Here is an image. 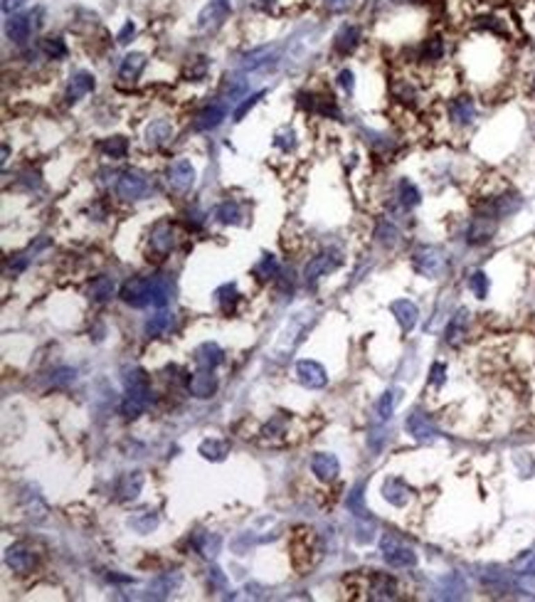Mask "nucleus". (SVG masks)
I'll list each match as a JSON object with an SVG mask.
<instances>
[{
  "mask_svg": "<svg viewBox=\"0 0 535 602\" xmlns=\"http://www.w3.org/2000/svg\"><path fill=\"white\" fill-rule=\"evenodd\" d=\"M126 395L121 400V415L124 418H138L151 402V380L143 368H131L124 373Z\"/></svg>",
  "mask_w": 535,
  "mask_h": 602,
  "instance_id": "obj_1",
  "label": "nucleus"
},
{
  "mask_svg": "<svg viewBox=\"0 0 535 602\" xmlns=\"http://www.w3.org/2000/svg\"><path fill=\"white\" fill-rule=\"evenodd\" d=\"M412 267H415L417 274L429 279H437L444 274L447 269V255H444L439 247H432V244H424L420 250H415L412 255Z\"/></svg>",
  "mask_w": 535,
  "mask_h": 602,
  "instance_id": "obj_2",
  "label": "nucleus"
},
{
  "mask_svg": "<svg viewBox=\"0 0 535 602\" xmlns=\"http://www.w3.org/2000/svg\"><path fill=\"white\" fill-rule=\"evenodd\" d=\"M380 550H383V558L388 565H392V568H415L417 565V553L410 548V546H405V543L400 541V538L395 536H383V541H380Z\"/></svg>",
  "mask_w": 535,
  "mask_h": 602,
  "instance_id": "obj_3",
  "label": "nucleus"
},
{
  "mask_svg": "<svg viewBox=\"0 0 535 602\" xmlns=\"http://www.w3.org/2000/svg\"><path fill=\"white\" fill-rule=\"evenodd\" d=\"M121 301L134 309H143V306L153 304V277H134L121 287L119 292Z\"/></svg>",
  "mask_w": 535,
  "mask_h": 602,
  "instance_id": "obj_4",
  "label": "nucleus"
},
{
  "mask_svg": "<svg viewBox=\"0 0 535 602\" xmlns=\"http://www.w3.org/2000/svg\"><path fill=\"white\" fill-rule=\"evenodd\" d=\"M151 183H148L146 173H141V171H124L116 180V196L121 200H141V198L146 196Z\"/></svg>",
  "mask_w": 535,
  "mask_h": 602,
  "instance_id": "obj_5",
  "label": "nucleus"
},
{
  "mask_svg": "<svg viewBox=\"0 0 535 602\" xmlns=\"http://www.w3.org/2000/svg\"><path fill=\"white\" fill-rule=\"evenodd\" d=\"M341 255L338 252H324V255L314 257V260L308 262L306 269H303V279H306V284L311 289L319 284L321 277H326V274H330L333 269H338L341 267Z\"/></svg>",
  "mask_w": 535,
  "mask_h": 602,
  "instance_id": "obj_6",
  "label": "nucleus"
},
{
  "mask_svg": "<svg viewBox=\"0 0 535 602\" xmlns=\"http://www.w3.org/2000/svg\"><path fill=\"white\" fill-rule=\"evenodd\" d=\"M496 220L498 217L493 212H484V215H476L471 220L469 230H466V242L469 244H486L488 239L496 232Z\"/></svg>",
  "mask_w": 535,
  "mask_h": 602,
  "instance_id": "obj_7",
  "label": "nucleus"
},
{
  "mask_svg": "<svg viewBox=\"0 0 535 602\" xmlns=\"http://www.w3.org/2000/svg\"><path fill=\"white\" fill-rule=\"evenodd\" d=\"M296 375L301 380V386L308 388V390H319L328 383V375H326V368L316 361H298L296 363Z\"/></svg>",
  "mask_w": 535,
  "mask_h": 602,
  "instance_id": "obj_8",
  "label": "nucleus"
},
{
  "mask_svg": "<svg viewBox=\"0 0 535 602\" xmlns=\"http://www.w3.org/2000/svg\"><path fill=\"white\" fill-rule=\"evenodd\" d=\"M168 183H170V188L178 190V193H185V190L193 188V183H195L193 163L185 161V158H178V161L168 168Z\"/></svg>",
  "mask_w": 535,
  "mask_h": 602,
  "instance_id": "obj_9",
  "label": "nucleus"
},
{
  "mask_svg": "<svg viewBox=\"0 0 535 602\" xmlns=\"http://www.w3.org/2000/svg\"><path fill=\"white\" fill-rule=\"evenodd\" d=\"M217 388H220V383H217V375H212V370H198V373H193L188 378L190 395L200 397V400L212 397L217 393Z\"/></svg>",
  "mask_w": 535,
  "mask_h": 602,
  "instance_id": "obj_10",
  "label": "nucleus"
},
{
  "mask_svg": "<svg viewBox=\"0 0 535 602\" xmlns=\"http://www.w3.org/2000/svg\"><path fill=\"white\" fill-rule=\"evenodd\" d=\"M148 247H151V252L158 257L170 255V250L175 247V232H173V228H170V223H158L156 228L151 230Z\"/></svg>",
  "mask_w": 535,
  "mask_h": 602,
  "instance_id": "obj_11",
  "label": "nucleus"
},
{
  "mask_svg": "<svg viewBox=\"0 0 535 602\" xmlns=\"http://www.w3.org/2000/svg\"><path fill=\"white\" fill-rule=\"evenodd\" d=\"M311 472H314L321 482H333V479L341 474V461H338L335 454H330V452H316L314 459H311Z\"/></svg>",
  "mask_w": 535,
  "mask_h": 602,
  "instance_id": "obj_12",
  "label": "nucleus"
},
{
  "mask_svg": "<svg viewBox=\"0 0 535 602\" xmlns=\"http://www.w3.org/2000/svg\"><path fill=\"white\" fill-rule=\"evenodd\" d=\"M368 592H370L368 597H373V600H392V597H397V580L392 576H388V573L373 570L370 573Z\"/></svg>",
  "mask_w": 535,
  "mask_h": 602,
  "instance_id": "obj_13",
  "label": "nucleus"
},
{
  "mask_svg": "<svg viewBox=\"0 0 535 602\" xmlns=\"http://www.w3.org/2000/svg\"><path fill=\"white\" fill-rule=\"evenodd\" d=\"M225 358V353L217 343L212 341H205L193 351V363L198 365V370H215L217 365L222 363Z\"/></svg>",
  "mask_w": 535,
  "mask_h": 602,
  "instance_id": "obj_14",
  "label": "nucleus"
},
{
  "mask_svg": "<svg viewBox=\"0 0 535 602\" xmlns=\"http://www.w3.org/2000/svg\"><path fill=\"white\" fill-rule=\"evenodd\" d=\"M6 565L13 573H27L35 565V553L27 548L25 543H15L6 550Z\"/></svg>",
  "mask_w": 535,
  "mask_h": 602,
  "instance_id": "obj_15",
  "label": "nucleus"
},
{
  "mask_svg": "<svg viewBox=\"0 0 535 602\" xmlns=\"http://www.w3.org/2000/svg\"><path fill=\"white\" fill-rule=\"evenodd\" d=\"M390 311H392V316H395V321L400 324V328L405 333H410L417 326V321H420V309L412 304L410 299H397V301H392V304H390Z\"/></svg>",
  "mask_w": 535,
  "mask_h": 602,
  "instance_id": "obj_16",
  "label": "nucleus"
},
{
  "mask_svg": "<svg viewBox=\"0 0 535 602\" xmlns=\"http://www.w3.org/2000/svg\"><path fill=\"white\" fill-rule=\"evenodd\" d=\"M405 427L417 442H434L439 434L437 427L432 425V420H427V415H422V413H412L410 418H407Z\"/></svg>",
  "mask_w": 535,
  "mask_h": 602,
  "instance_id": "obj_17",
  "label": "nucleus"
},
{
  "mask_svg": "<svg viewBox=\"0 0 535 602\" xmlns=\"http://www.w3.org/2000/svg\"><path fill=\"white\" fill-rule=\"evenodd\" d=\"M227 116V109H225V104H207L205 109H202L200 114L195 116L193 126L195 131H212L217 129V126L222 124V119Z\"/></svg>",
  "mask_w": 535,
  "mask_h": 602,
  "instance_id": "obj_18",
  "label": "nucleus"
},
{
  "mask_svg": "<svg viewBox=\"0 0 535 602\" xmlns=\"http://www.w3.org/2000/svg\"><path fill=\"white\" fill-rule=\"evenodd\" d=\"M449 119L459 126H469L476 119V104L471 97H456L449 102Z\"/></svg>",
  "mask_w": 535,
  "mask_h": 602,
  "instance_id": "obj_19",
  "label": "nucleus"
},
{
  "mask_svg": "<svg viewBox=\"0 0 535 602\" xmlns=\"http://www.w3.org/2000/svg\"><path fill=\"white\" fill-rule=\"evenodd\" d=\"M383 496L388 504L402 509V506H407V501H410V486H407L402 479L390 477V479H385V484H383Z\"/></svg>",
  "mask_w": 535,
  "mask_h": 602,
  "instance_id": "obj_20",
  "label": "nucleus"
},
{
  "mask_svg": "<svg viewBox=\"0 0 535 602\" xmlns=\"http://www.w3.org/2000/svg\"><path fill=\"white\" fill-rule=\"evenodd\" d=\"M94 87H97L94 74H89V72H77V74L70 79V87H67V102H70V104L79 102L81 97L92 94Z\"/></svg>",
  "mask_w": 535,
  "mask_h": 602,
  "instance_id": "obj_21",
  "label": "nucleus"
},
{
  "mask_svg": "<svg viewBox=\"0 0 535 602\" xmlns=\"http://www.w3.org/2000/svg\"><path fill=\"white\" fill-rule=\"evenodd\" d=\"M466 331H469V309H459L452 316V321H449L444 338H447L449 346H459L466 338Z\"/></svg>",
  "mask_w": 535,
  "mask_h": 602,
  "instance_id": "obj_22",
  "label": "nucleus"
},
{
  "mask_svg": "<svg viewBox=\"0 0 535 602\" xmlns=\"http://www.w3.org/2000/svg\"><path fill=\"white\" fill-rule=\"evenodd\" d=\"M276 65V49L274 47H259V49H252L249 54H244L242 60V67L249 72L255 70H266V67H274Z\"/></svg>",
  "mask_w": 535,
  "mask_h": 602,
  "instance_id": "obj_23",
  "label": "nucleus"
},
{
  "mask_svg": "<svg viewBox=\"0 0 535 602\" xmlns=\"http://www.w3.org/2000/svg\"><path fill=\"white\" fill-rule=\"evenodd\" d=\"M360 42V27L358 25H343L333 40V47L338 54H351Z\"/></svg>",
  "mask_w": 535,
  "mask_h": 602,
  "instance_id": "obj_24",
  "label": "nucleus"
},
{
  "mask_svg": "<svg viewBox=\"0 0 535 602\" xmlns=\"http://www.w3.org/2000/svg\"><path fill=\"white\" fill-rule=\"evenodd\" d=\"M141 489H143V474L141 472H131V474H124L119 479V486H116V494H119L121 501H131L141 494Z\"/></svg>",
  "mask_w": 535,
  "mask_h": 602,
  "instance_id": "obj_25",
  "label": "nucleus"
},
{
  "mask_svg": "<svg viewBox=\"0 0 535 602\" xmlns=\"http://www.w3.org/2000/svg\"><path fill=\"white\" fill-rule=\"evenodd\" d=\"M116 294V282L111 277H97L89 284V299L97 301V304H106L111 301V296Z\"/></svg>",
  "mask_w": 535,
  "mask_h": 602,
  "instance_id": "obj_26",
  "label": "nucleus"
},
{
  "mask_svg": "<svg viewBox=\"0 0 535 602\" xmlns=\"http://www.w3.org/2000/svg\"><path fill=\"white\" fill-rule=\"evenodd\" d=\"M143 67H146V54L131 52V54H126L124 62H121L119 77H121L124 81H136V79H138L141 72H143Z\"/></svg>",
  "mask_w": 535,
  "mask_h": 602,
  "instance_id": "obj_27",
  "label": "nucleus"
},
{
  "mask_svg": "<svg viewBox=\"0 0 535 602\" xmlns=\"http://www.w3.org/2000/svg\"><path fill=\"white\" fill-rule=\"evenodd\" d=\"M173 138V126H170V121L166 119H156L148 124L146 129V141L151 143V146H163V143H168Z\"/></svg>",
  "mask_w": 535,
  "mask_h": 602,
  "instance_id": "obj_28",
  "label": "nucleus"
},
{
  "mask_svg": "<svg viewBox=\"0 0 535 602\" xmlns=\"http://www.w3.org/2000/svg\"><path fill=\"white\" fill-rule=\"evenodd\" d=\"M129 528L136 533H141V536H146V533L156 531L158 526V514H153V511H136L134 516H129Z\"/></svg>",
  "mask_w": 535,
  "mask_h": 602,
  "instance_id": "obj_29",
  "label": "nucleus"
},
{
  "mask_svg": "<svg viewBox=\"0 0 535 602\" xmlns=\"http://www.w3.org/2000/svg\"><path fill=\"white\" fill-rule=\"evenodd\" d=\"M193 546L200 550L205 558H215L222 548V538L217 536V533H198V536L193 538Z\"/></svg>",
  "mask_w": 535,
  "mask_h": 602,
  "instance_id": "obj_30",
  "label": "nucleus"
},
{
  "mask_svg": "<svg viewBox=\"0 0 535 602\" xmlns=\"http://www.w3.org/2000/svg\"><path fill=\"white\" fill-rule=\"evenodd\" d=\"M173 324H175V316L168 314V311H161V314H156L146 324V333H148V336H153V338L168 336V333H170V328H173Z\"/></svg>",
  "mask_w": 535,
  "mask_h": 602,
  "instance_id": "obj_31",
  "label": "nucleus"
},
{
  "mask_svg": "<svg viewBox=\"0 0 535 602\" xmlns=\"http://www.w3.org/2000/svg\"><path fill=\"white\" fill-rule=\"evenodd\" d=\"M8 38L13 40V42L22 45L27 38H30V30H33V22H30V17H22V15H15L13 20H8Z\"/></svg>",
  "mask_w": 535,
  "mask_h": 602,
  "instance_id": "obj_32",
  "label": "nucleus"
},
{
  "mask_svg": "<svg viewBox=\"0 0 535 602\" xmlns=\"http://www.w3.org/2000/svg\"><path fill=\"white\" fill-rule=\"evenodd\" d=\"M397 196H400V205L405 207V210H412V207L420 205L422 196H420V188H417L412 180L402 178L400 185H397Z\"/></svg>",
  "mask_w": 535,
  "mask_h": 602,
  "instance_id": "obj_33",
  "label": "nucleus"
},
{
  "mask_svg": "<svg viewBox=\"0 0 535 602\" xmlns=\"http://www.w3.org/2000/svg\"><path fill=\"white\" fill-rule=\"evenodd\" d=\"M200 454L210 461H222L230 454V445L225 440H215V437H210V440L200 442Z\"/></svg>",
  "mask_w": 535,
  "mask_h": 602,
  "instance_id": "obj_34",
  "label": "nucleus"
},
{
  "mask_svg": "<svg viewBox=\"0 0 535 602\" xmlns=\"http://www.w3.org/2000/svg\"><path fill=\"white\" fill-rule=\"evenodd\" d=\"M279 274H281V267L274 255H264L259 264L255 267V277H259V279H276Z\"/></svg>",
  "mask_w": 535,
  "mask_h": 602,
  "instance_id": "obj_35",
  "label": "nucleus"
},
{
  "mask_svg": "<svg viewBox=\"0 0 535 602\" xmlns=\"http://www.w3.org/2000/svg\"><path fill=\"white\" fill-rule=\"evenodd\" d=\"M102 151L106 153L109 158H124L129 153V141H126L124 136H111L106 141L102 143Z\"/></svg>",
  "mask_w": 535,
  "mask_h": 602,
  "instance_id": "obj_36",
  "label": "nucleus"
},
{
  "mask_svg": "<svg viewBox=\"0 0 535 602\" xmlns=\"http://www.w3.org/2000/svg\"><path fill=\"white\" fill-rule=\"evenodd\" d=\"M215 217L220 220V223H225V225H234V223H239L242 210H239V205L234 200H227V203H222V205L217 207Z\"/></svg>",
  "mask_w": 535,
  "mask_h": 602,
  "instance_id": "obj_37",
  "label": "nucleus"
},
{
  "mask_svg": "<svg viewBox=\"0 0 535 602\" xmlns=\"http://www.w3.org/2000/svg\"><path fill=\"white\" fill-rule=\"evenodd\" d=\"M397 400H400V390H388L383 397H380V402H378V418L383 420V422H385V420L392 418Z\"/></svg>",
  "mask_w": 535,
  "mask_h": 602,
  "instance_id": "obj_38",
  "label": "nucleus"
},
{
  "mask_svg": "<svg viewBox=\"0 0 535 602\" xmlns=\"http://www.w3.org/2000/svg\"><path fill=\"white\" fill-rule=\"evenodd\" d=\"M444 57V40L442 38H429L422 45V60L424 62H439Z\"/></svg>",
  "mask_w": 535,
  "mask_h": 602,
  "instance_id": "obj_39",
  "label": "nucleus"
},
{
  "mask_svg": "<svg viewBox=\"0 0 535 602\" xmlns=\"http://www.w3.org/2000/svg\"><path fill=\"white\" fill-rule=\"evenodd\" d=\"M215 296H217V301H220L222 311H232L234 304L239 301V294H237V287H234V284H225V287H220Z\"/></svg>",
  "mask_w": 535,
  "mask_h": 602,
  "instance_id": "obj_40",
  "label": "nucleus"
},
{
  "mask_svg": "<svg viewBox=\"0 0 535 602\" xmlns=\"http://www.w3.org/2000/svg\"><path fill=\"white\" fill-rule=\"evenodd\" d=\"M348 509L356 514V518H362V516H370V511L365 509V504H362V484H358L356 489H353L351 494H348Z\"/></svg>",
  "mask_w": 535,
  "mask_h": 602,
  "instance_id": "obj_41",
  "label": "nucleus"
},
{
  "mask_svg": "<svg viewBox=\"0 0 535 602\" xmlns=\"http://www.w3.org/2000/svg\"><path fill=\"white\" fill-rule=\"evenodd\" d=\"M511 570L516 576H535V553H523L511 563Z\"/></svg>",
  "mask_w": 535,
  "mask_h": 602,
  "instance_id": "obj_42",
  "label": "nucleus"
},
{
  "mask_svg": "<svg viewBox=\"0 0 535 602\" xmlns=\"http://www.w3.org/2000/svg\"><path fill=\"white\" fill-rule=\"evenodd\" d=\"M42 49L49 60H62V57L67 54V45H65V40H60V38L42 40Z\"/></svg>",
  "mask_w": 535,
  "mask_h": 602,
  "instance_id": "obj_43",
  "label": "nucleus"
},
{
  "mask_svg": "<svg viewBox=\"0 0 535 602\" xmlns=\"http://www.w3.org/2000/svg\"><path fill=\"white\" fill-rule=\"evenodd\" d=\"M469 289L474 292L476 299H486L488 294V277H486V271H474L469 277Z\"/></svg>",
  "mask_w": 535,
  "mask_h": 602,
  "instance_id": "obj_44",
  "label": "nucleus"
},
{
  "mask_svg": "<svg viewBox=\"0 0 535 602\" xmlns=\"http://www.w3.org/2000/svg\"><path fill=\"white\" fill-rule=\"evenodd\" d=\"M178 585H180V576H175L173 580H170V576H161V578H158V580L151 585V592H153L156 597H166L168 592H173Z\"/></svg>",
  "mask_w": 535,
  "mask_h": 602,
  "instance_id": "obj_45",
  "label": "nucleus"
},
{
  "mask_svg": "<svg viewBox=\"0 0 535 602\" xmlns=\"http://www.w3.org/2000/svg\"><path fill=\"white\" fill-rule=\"evenodd\" d=\"M274 146H276V148H281V151H284V153L294 151V146H296V138H294V131L281 129L279 134L274 136Z\"/></svg>",
  "mask_w": 535,
  "mask_h": 602,
  "instance_id": "obj_46",
  "label": "nucleus"
},
{
  "mask_svg": "<svg viewBox=\"0 0 535 602\" xmlns=\"http://www.w3.org/2000/svg\"><path fill=\"white\" fill-rule=\"evenodd\" d=\"M207 72H210V62H207V57H198V60L190 65L188 77H193V81H200L207 77Z\"/></svg>",
  "mask_w": 535,
  "mask_h": 602,
  "instance_id": "obj_47",
  "label": "nucleus"
},
{
  "mask_svg": "<svg viewBox=\"0 0 535 602\" xmlns=\"http://www.w3.org/2000/svg\"><path fill=\"white\" fill-rule=\"evenodd\" d=\"M262 97H264V92H257V94H252V97H247V99H244V102L239 104L237 109H234V121H242V119H244V114H247L249 109L255 106V104L259 102Z\"/></svg>",
  "mask_w": 535,
  "mask_h": 602,
  "instance_id": "obj_48",
  "label": "nucleus"
},
{
  "mask_svg": "<svg viewBox=\"0 0 535 602\" xmlns=\"http://www.w3.org/2000/svg\"><path fill=\"white\" fill-rule=\"evenodd\" d=\"M74 368H60V370H54L52 375V386H67V383H72L74 380Z\"/></svg>",
  "mask_w": 535,
  "mask_h": 602,
  "instance_id": "obj_49",
  "label": "nucleus"
},
{
  "mask_svg": "<svg viewBox=\"0 0 535 602\" xmlns=\"http://www.w3.org/2000/svg\"><path fill=\"white\" fill-rule=\"evenodd\" d=\"M444 380H447V365L444 363H434L432 365V370H429V383H432V386H442Z\"/></svg>",
  "mask_w": 535,
  "mask_h": 602,
  "instance_id": "obj_50",
  "label": "nucleus"
},
{
  "mask_svg": "<svg viewBox=\"0 0 535 602\" xmlns=\"http://www.w3.org/2000/svg\"><path fill=\"white\" fill-rule=\"evenodd\" d=\"M324 6L328 13H346L353 8V0H324Z\"/></svg>",
  "mask_w": 535,
  "mask_h": 602,
  "instance_id": "obj_51",
  "label": "nucleus"
},
{
  "mask_svg": "<svg viewBox=\"0 0 535 602\" xmlns=\"http://www.w3.org/2000/svg\"><path fill=\"white\" fill-rule=\"evenodd\" d=\"M338 84H341V87L346 89L348 94H353V89H356V77H353V72L343 70L341 74H338Z\"/></svg>",
  "mask_w": 535,
  "mask_h": 602,
  "instance_id": "obj_52",
  "label": "nucleus"
},
{
  "mask_svg": "<svg viewBox=\"0 0 535 602\" xmlns=\"http://www.w3.org/2000/svg\"><path fill=\"white\" fill-rule=\"evenodd\" d=\"M134 33H136V25L129 20V22H126V25H124V30H121V33H119V42H121V45H126V42H129V38H134Z\"/></svg>",
  "mask_w": 535,
  "mask_h": 602,
  "instance_id": "obj_53",
  "label": "nucleus"
},
{
  "mask_svg": "<svg viewBox=\"0 0 535 602\" xmlns=\"http://www.w3.org/2000/svg\"><path fill=\"white\" fill-rule=\"evenodd\" d=\"M22 3H25V0H3V10L13 13V10H17V8H20Z\"/></svg>",
  "mask_w": 535,
  "mask_h": 602,
  "instance_id": "obj_54",
  "label": "nucleus"
},
{
  "mask_svg": "<svg viewBox=\"0 0 535 602\" xmlns=\"http://www.w3.org/2000/svg\"><path fill=\"white\" fill-rule=\"evenodd\" d=\"M210 580L215 583V585H220V587L225 585V576H222V573H220V570H217V568H212V570H210Z\"/></svg>",
  "mask_w": 535,
  "mask_h": 602,
  "instance_id": "obj_55",
  "label": "nucleus"
},
{
  "mask_svg": "<svg viewBox=\"0 0 535 602\" xmlns=\"http://www.w3.org/2000/svg\"><path fill=\"white\" fill-rule=\"evenodd\" d=\"M259 6L262 8H271V6H274V0H259Z\"/></svg>",
  "mask_w": 535,
  "mask_h": 602,
  "instance_id": "obj_56",
  "label": "nucleus"
},
{
  "mask_svg": "<svg viewBox=\"0 0 535 602\" xmlns=\"http://www.w3.org/2000/svg\"><path fill=\"white\" fill-rule=\"evenodd\" d=\"M533 94H535V81H533Z\"/></svg>",
  "mask_w": 535,
  "mask_h": 602,
  "instance_id": "obj_57",
  "label": "nucleus"
}]
</instances>
